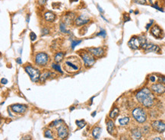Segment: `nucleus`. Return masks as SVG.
I'll use <instances>...</instances> for the list:
<instances>
[{
	"instance_id": "nucleus-1",
	"label": "nucleus",
	"mask_w": 165,
	"mask_h": 140,
	"mask_svg": "<svg viewBox=\"0 0 165 140\" xmlns=\"http://www.w3.org/2000/svg\"><path fill=\"white\" fill-rule=\"evenodd\" d=\"M135 98L139 104L147 108L152 107L154 103V96L151 89L148 88H143L139 91L135 95Z\"/></svg>"
},
{
	"instance_id": "nucleus-2",
	"label": "nucleus",
	"mask_w": 165,
	"mask_h": 140,
	"mask_svg": "<svg viewBox=\"0 0 165 140\" xmlns=\"http://www.w3.org/2000/svg\"><path fill=\"white\" fill-rule=\"evenodd\" d=\"M62 66L65 72L69 73H74L80 70L82 67V63L78 57H70L65 60Z\"/></svg>"
},
{
	"instance_id": "nucleus-3",
	"label": "nucleus",
	"mask_w": 165,
	"mask_h": 140,
	"mask_svg": "<svg viewBox=\"0 0 165 140\" xmlns=\"http://www.w3.org/2000/svg\"><path fill=\"white\" fill-rule=\"evenodd\" d=\"M132 115L135 120L139 123H144L147 120V114L142 107H135L133 109Z\"/></svg>"
},
{
	"instance_id": "nucleus-4",
	"label": "nucleus",
	"mask_w": 165,
	"mask_h": 140,
	"mask_svg": "<svg viewBox=\"0 0 165 140\" xmlns=\"http://www.w3.org/2000/svg\"><path fill=\"white\" fill-rule=\"evenodd\" d=\"M24 69L26 71V72L29 75L31 79L34 81V82H37L40 80L41 79V72L39 69L34 68V66H31V65H28V66H26L24 67Z\"/></svg>"
},
{
	"instance_id": "nucleus-5",
	"label": "nucleus",
	"mask_w": 165,
	"mask_h": 140,
	"mask_svg": "<svg viewBox=\"0 0 165 140\" xmlns=\"http://www.w3.org/2000/svg\"><path fill=\"white\" fill-rule=\"evenodd\" d=\"M146 43V40H144V37H133L131 38V40L129 41L128 45L129 47L132 50H138L142 46L143 44Z\"/></svg>"
},
{
	"instance_id": "nucleus-6",
	"label": "nucleus",
	"mask_w": 165,
	"mask_h": 140,
	"mask_svg": "<svg viewBox=\"0 0 165 140\" xmlns=\"http://www.w3.org/2000/svg\"><path fill=\"white\" fill-rule=\"evenodd\" d=\"M50 61L49 56H48L46 53H38L35 55L34 57V62L36 65L39 66H44Z\"/></svg>"
},
{
	"instance_id": "nucleus-7",
	"label": "nucleus",
	"mask_w": 165,
	"mask_h": 140,
	"mask_svg": "<svg viewBox=\"0 0 165 140\" xmlns=\"http://www.w3.org/2000/svg\"><path fill=\"white\" fill-rule=\"evenodd\" d=\"M81 57L83 60L84 65L86 68H90L95 63V58L89 52H83L81 53Z\"/></svg>"
},
{
	"instance_id": "nucleus-8",
	"label": "nucleus",
	"mask_w": 165,
	"mask_h": 140,
	"mask_svg": "<svg viewBox=\"0 0 165 140\" xmlns=\"http://www.w3.org/2000/svg\"><path fill=\"white\" fill-rule=\"evenodd\" d=\"M151 91L156 95H162L165 93V85L161 83H154L150 87Z\"/></svg>"
},
{
	"instance_id": "nucleus-9",
	"label": "nucleus",
	"mask_w": 165,
	"mask_h": 140,
	"mask_svg": "<svg viewBox=\"0 0 165 140\" xmlns=\"http://www.w3.org/2000/svg\"><path fill=\"white\" fill-rule=\"evenodd\" d=\"M151 127L155 132L162 133L165 132V123L161 120H154L151 122Z\"/></svg>"
},
{
	"instance_id": "nucleus-10",
	"label": "nucleus",
	"mask_w": 165,
	"mask_h": 140,
	"mask_svg": "<svg viewBox=\"0 0 165 140\" xmlns=\"http://www.w3.org/2000/svg\"><path fill=\"white\" fill-rule=\"evenodd\" d=\"M142 49L144 50V53H149V52L158 53V51H160V48L158 46L152 44V43H145L144 44L142 45Z\"/></svg>"
},
{
	"instance_id": "nucleus-11",
	"label": "nucleus",
	"mask_w": 165,
	"mask_h": 140,
	"mask_svg": "<svg viewBox=\"0 0 165 140\" xmlns=\"http://www.w3.org/2000/svg\"><path fill=\"white\" fill-rule=\"evenodd\" d=\"M87 50L95 57H101L104 54V50L101 47H90L87 49Z\"/></svg>"
},
{
	"instance_id": "nucleus-12",
	"label": "nucleus",
	"mask_w": 165,
	"mask_h": 140,
	"mask_svg": "<svg viewBox=\"0 0 165 140\" xmlns=\"http://www.w3.org/2000/svg\"><path fill=\"white\" fill-rule=\"evenodd\" d=\"M11 109L14 112V113L16 114H24V112L27 110V106L25 104H13L11 106Z\"/></svg>"
},
{
	"instance_id": "nucleus-13",
	"label": "nucleus",
	"mask_w": 165,
	"mask_h": 140,
	"mask_svg": "<svg viewBox=\"0 0 165 140\" xmlns=\"http://www.w3.org/2000/svg\"><path fill=\"white\" fill-rule=\"evenodd\" d=\"M57 131V136L62 139H64L68 136V129L65 125H60L56 129Z\"/></svg>"
},
{
	"instance_id": "nucleus-14",
	"label": "nucleus",
	"mask_w": 165,
	"mask_h": 140,
	"mask_svg": "<svg viewBox=\"0 0 165 140\" xmlns=\"http://www.w3.org/2000/svg\"><path fill=\"white\" fill-rule=\"evenodd\" d=\"M89 21H90L89 18L86 15H82L76 18L75 21V25H77V26H82V25H84L87 23H88Z\"/></svg>"
},
{
	"instance_id": "nucleus-15",
	"label": "nucleus",
	"mask_w": 165,
	"mask_h": 140,
	"mask_svg": "<svg viewBox=\"0 0 165 140\" xmlns=\"http://www.w3.org/2000/svg\"><path fill=\"white\" fill-rule=\"evenodd\" d=\"M162 30L160 28V27L158 25H154L151 27V34L156 38H161L162 36Z\"/></svg>"
},
{
	"instance_id": "nucleus-16",
	"label": "nucleus",
	"mask_w": 165,
	"mask_h": 140,
	"mask_svg": "<svg viewBox=\"0 0 165 140\" xmlns=\"http://www.w3.org/2000/svg\"><path fill=\"white\" fill-rule=\"evenodd\" d=\"M43 16H44V19L47 21H50V22H53L56 18V15L51 12H45Z\"/></svg>"
},
{
	"instance_id": "nucleus-17",
	"label": "nucleus",
	"mask_w": 165,
	"mask_h": 140,
	"mask_svg": "<svg viewBox=\"0 0 165 140\" xmlns=\"http://www.w3.org/2000/svg\"><path fill=\"white\" fill-rule=\"evenodd\" d=\"M106 128H107V131L110 134L113 135L115 132V124L113 123V121L109 120L107 122V125H106Z\"/></svg>"
},
{
	"instance_id": "nucleus-18",
	"label": "nucleus",
	"mask_w": 165,
	"mask_h": 140,
	"mask_svg": "<svg viewBox=\"0 0 165 140\" xmlns=\"http://www.w3.org/2000/svg\"><path fill=\"white\" fill-rule=\"evenodd\" d=\"M132 136L135 139H140L142 137V133L139 129H135L132 130Z\"/></svg>"
},
{
	"instance_id": "nucleus-19",
	"label": "nucleus",
	"mask_w": 165,
	"mask_h": 140,
	"mask_svg": "<svg viewBox=\"0 0 165 140\" xmlns=\"http://www.w3.org/2000/svg\"><path fill=\"white\" fill-rule=\"evenodd\" d=\"M64 56H65V53H62V52H59V53H57L55 55V57H54V60H55V62H57V63L60 62L63 60Z\"/></svg>"
},
{
	"instance_id": "nucleus-20",
	"label": "nucleus",
	"mask_w": 165,
	"mask_h": 140,
	"mask_svg": "<svg viewBox=\"0 0 165 140\" xmlns=\"http://www.w3.org/2000/svg\"><path fill=\"white\" fill-rule=\"evenodd\" d=\"M101 133V129L98 126H97V127L94 128L93 131H92V135L95 139H98L100 137Z\"/></svg>"
},
{
	"instance_id": "nucleus-21",
	"label": "nucleus",
	"mask_w": 165,
	"mask_h": 140,
	"mask_svg": "<svg viewBox=\"0 0 165 140\" xmlns=\"http://www.w3.org/2000/svg\"><path fill=\"white\" fill-rule=\"evenodd\" d=\"M119 113H120L119 108L116 107H114V108L111 110V112L110 113V117L111 119H114V118H116V117H117V115L119 114Z\"/></svg>"
},
{
	"instance_id": "nucleus-22",
	"label": "nucleus",
	"mask_w": 165,
	"mask_h": 140,
	"mask_svg": "<svg viewBox=\"0 0 165 140\" xmlns=\"http://www.w3.org/2000/svg\"><path fill=\"white\" fill-rule=\"evenodd\" d=\"M129 117H125L119 119V123L122 126L127 125L129 123Z\"/></svg>"
},
{
	"instance_id": "nucleus-23",
	"label": "nucleus",
	"mask_w": 165,
	"mask_h": 140,
	"mask_svg": "<svg viewBox=\"0 0 165 140\" xmlns=\"http://www.w3.org/2000/svg\"><path fill=\"white\" fill-rule=\"evenodd\" d=\"M53 73L52 72H45L44 73H43L42 76H41V79H40V81H45L46 80V79L49 78L50 76H52Z\"/></svg>"
},
{
	"instance_id": "nucleus-24",
	"label": "nucleus",
	"mask_w": 165,
	"mask_h": 140,
	"mask_svg": "<svg viewBox=\"0 0 165 140\" xmlns=\"http://www.w3.org/2000/svg\"><path fill=\"white\" fill-rule=\"evenodd\" d=\"M52 68H53L54 70L57 71V72H60V73H62V71L61 70V68H60V66H59V64H57V63H53V64H52Z\"/></svg>"
},
{
	"instance_id": "nucleus-25",
	"label": "nucleus",
	"mask_w": 165,
	"mask_h": 140,
	"mask_svg": "<svg viewBox=\"0 0 165 140\" xmlns=\"http://www.w3.org/2000/svg\"><path fill=\"white\" fill-rule=\"evenodd\" d=\"M82 43V40H72V43H71V46H72V49H74L77 45H79V43Z\"/></svg>"
},
{
	"instance_id": "nucleus-26",
	"label": "nucleus",
	"mask_w": 165,
	"mask_h": 140,
	"mask_svg": "<svg viewBox=\"0 0 165 140\" xmlns=\"http://www.w3.org/2000/svg\"><path fill=\"white\" fill-rule=\"evenodd\" d=\"M44 136H45L46 138H50V139H52V138H53L52 132L50 131V130H49V129L46 130L45 133H44Z\"/></svg>"
},
{
	"instance_id": "nucleus-27",
	"label": "nucleus",
	"mask_w": 165,
	"mask_h": 140,
	"mask_svg": "<svg viewBox=\"0 0 165 140\" xmlns=\"http://www.w3.org/2000/svg\"><path fill=\"white\" fill-rule=\"evenodd\" d=\"M158 82H160L161 84H164V85H165V76H158Z\"/></svg>"
},
{
	"instance_id": "nucleus-28",
	"label": "nucleus",
	"mask_w": 165,
	"mask_h": 140,
	"mask_svg": "<svg viewBox=\"0 0 165 140\" xmlns=\"http://www.w3.org/2000/svg\"><path fill=\"white\" fill-rule=\"evenodd\" d=\"M76 124L79 126L80 128H82V127H84V126L85 123H84V120H78V121H76Z\"/></svg>"
},
{
	"instance_id": "nucleus-29",
	"label": "nucleus",
	"mask_w": 165,
	"mask_h": 140,
	"mask_svg": "<svg viewBox=\"0 0 165 140\" xmlns=\"http://www.w3.org/2000/svg\"><path fill=\"white\" fill-rule=\"evenodd\" d=\"M30 38L31 40V41H34L37 39V35L34 33V32H31L30 34Z\"/></svg>"
},
{
	"instance_id": "nucleus-30",
	"label": "nucleus",
	"mask_w": 165,
	"mask_h": 140,
	"mask_svg": "<svg viewBox=\"0 0 165 140\" xmlns=\"http://www.w3.org/2000/svg\"><path fill=\"white\" fill-rule=\"evenodd\" d=\"M133 1L137 3V4H141V5H144L146 3V0H133Z\"/></svg>"
},
{
	"instance_id": "nucleus-31",
	"label": "nucleus",
	"mask_w": 165,
	"mask_h": 140,
	"mask_svg": "<svg viewBox=\"0 0 165 140\" xmlns=\"http://www.w3.org/2000/svg\"><path fill=\"white\" fill-rule=\"evenodd\" d=\"M149 80H150V81L151 82H155L156 81V80H157V78H156V76H149Z\"/></svg>"
},
{
	"instance_id": "nucleus-32",
	"label": "nucleus",
	"mask_w": 165,
	"mask_h": 140,
	"mask_svg": "<svg viewBox=\"0 0 165 140\" xmlns=\"http://www.w3.org/2000/svg\"><path fill=\"white\" fill-rule=\"evenodd\" d=\"M98 36H101V37H106V31H105L104 30H101V32H99V33L98 34Z\"/></svg>"
},
{
	"instance_id": "nucleus-33",
	"label": "nucleus",
	"mask_w": 165,
	"mask_h": 140,
	"mask_svg": "<svg viewBox=\"0 0 165 140\" xmlns=\"http://www.w3.org/2000/svg\"><path fill=\"white\" fill-rule=\"evenodd\" d=\"M60 30H61V31H62V32H66V30H65V25L63 24H60Z\"/></svg>"
},
{
	"instance_id": "nucleus-34",
	"label": "nucleus",
	"mask_w": 165,
	"mask_h": 140,
	"mask_svg": "<svg viewBox=\"0 0 165 140\" xmlns=\"http://www.w3.org/2000/svg\"><path fill=\"white\" fill-rule=\"evenodd\" d=\"M124 20H125V21H127L130 20V18H129L128 14H125L124 15Z\"/></svg>"
},
{
	"instance_id": "nucleus-35",
	"label": "nucleus",
	"mask_w": 165,
	"mask_h": 140,
	"mask_svg": "<svg viewBox=\"0 0 165 140\" xmlns=\"http://www.w3.org/2000/svg\"><path fill=\"white\" fill-rule=\"evenodd\" d=\"M48 33H49V31H48L46 28H43V35L46 34H48Z\"/></svg>"
},
{
	"instance_id": "nucleus-36",
	"label": "nucleus",
	"mask_w": 165,
	"mask_h": 140,
	"mask_svg": "<svg viewBox=\"0 0 165 140\" xmlns=\"http://www.w3.org/2000/svg\"><path fill=\"white\" fill-rule=\"evenodd\" d=\"M1 81H2V84H4V85H5V84H7V82H8V80L6 79H2Z\"/></svg>"
},
{
	"instance_id": "nucleus-37",
	"label": "nucleus",
	"mask_w": 165,
	"mask_h": 140,
	"mask_svg": "<svg viewBox=\"0 0 165 140\" xmlns=\"http://www.w3.org/2000/svg\"><path fill=\"white\" fill-rule=\"evenodd\" d=\"M21 140H31V137L30 136H24V137H23V139Z\"/></svg>"
},
{
	"instance_id": "nucleus-38",
	"label": "nucleus",
	"mask_w": 165,
	"mask_h": 140,
	"mask_svg": "<svg viewBox=\"0 0 165 140\" xmlns=\"http://www.w3.org/2000/svg\"><path fill=\"white\" fill-rule=\"evenodd\" d=\"M38 1H39V3H40V4H41V5H43V4H44V3L46 2V0H38Z\"/></svg>"
},
{
	"instance_id": "nucleus-39",
	"label": "nucleus",
	"mask_w": 165,
	"mask_h": 140,
	"mask_svg": "<svg viewBox=\"0 0 165 140\" xmlns=\"http://www.w3.org/2000/svg\"><path fill=\"white\" fill-rule=\"evenodd\" d=\"M152 23H153V21H151V22H150V23H149V24H148L146 26V29H147V30H148V29H149V27H151V25L152 24Z\"/></svg>"
},
{
	"instance_id": "nucleus-40",
	"label": "nucleus",
	"mask_w": 165,
	"mask_h": 140,
	"mask_svg": "<svg viewBox=\"0 0 165 140\" xmlns=\"http://www.w3.org/2000/svg\"><path fill=\"white\" fill-rule=\"evenodd\" d=\"M120 140H129L126 136H122L121 138H120Z\"/></svg>"
},
{
	"instance_id": "nucleus-41",
	"label": "nucleus",
	"mask_w": 165,
	"mask_h": 140,
	"mask_svg": "<svg viewBox=\"0 0 165 140\" xmlns=\"http://www.w3.org/2000/svg\"><path fill=\"white\" fill-rule=\"evenodd\" d=\"M153 140H162V139L160 138V137H155Z\"/></svg>"
},
{
	"instance_id": "nucleus-42",
	"label": "nucleus",
	"mask_w": 165,
	"mask_h": 140,
	"mask_svg": "<svg viewBox=\"0 0 165 140\" xmlns=\"http://www.w3.org/2000/svg\"><path fill=\"white\" fill-rule=\"evenodd\" d=\"M17 62H18L19 64H21V59H20V58H18V59L17 60Z\"/></svg>"
},
{
	"instance_id": "nucleus-43",
	"label": "nucleus",
	"mask_w": 165,
	"mask_h": 140,
	"mask_svg": "<svg viewBox=\"0 0 165 140\" xmlns=\"http://www.w3.org/2000/svg\"><path fill=\"white\" fill-rule=\"evenodd\" d=\"M98 8H99V11H100L101 12H103V10H102V8H101V7H100L99 5H98Z\"/></svg>"
},
{
	"instance_id": "nucleus-44",
	"label": "nucleus",
	"mask_w": 165,
	"mask_h": 140,
	"mask_svg": "<svg viewBox=\"0 0 165 140\" xmlns=\"http://www.w3.org/2000/svg\"><path fill=\"white\" fill-rule=\"evenodd\" d=\"M71 1H73V2H75V1H77V0H71Z\"/></svg>"
}]
</instances>
